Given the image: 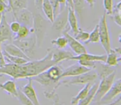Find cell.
<instances>
[{"instance_id": "8fae6325", "label": "cell", "mask_w": 121, "mask_h": 105, "mask_svg": "<svg viewBox=\"0 0 121 105\" xmlns=\"http://www.w3.org/2000/svg\"><path fill=\"white\" fill-rule=\"evenodd\" d=\"M62 34L66 37V38L67 39V45L70 46V48H71V49L73 51L74 53L78 55V54H81V53H83V52H86V48H85V46L83 45L81 42L76 40L73 36L69 34L67 29L63 31Z\"/></svg>"}, {"instance_id": "7402d4cb", "label": "cell", "mask_w": 121, "mask_h": 105, "mask_svg": "<svg viewBox=\"0 0 121 105\" xmlns=\"http://www.w3.org/2000/svg\"><path fill=\"white\" fill-rule=\"evenodd\" d=\"M91 83H86L84 88H83L76 95V96L72 97V98H71V104L76 105L78 103V102L84 99V98L86 97V95L88 94V92H89L90 88H91Z\"/></svg>"}, {"instance_id": "30bf717a", "label": "cell", "mask_w": 121, "mask_h": 105, "mask_svg": "<svg viewBox=\"0 0 121 105\" xmlns=\"http://www.w3.org/2000/svg\"><path fill=\"white\" fill-rule=\"evenodd\" d=\"M13 37V33L10 30L9 24L6 20L5 14H4L2 16L1 23H0V50H2L1 47H2L3 43L6 42V41L12 42Z\"/></svg>"}, {"instance_id": "4316f807", "label": "cell", "mask_w": 121, "mask_h": 105, "mask_svg": "<svg viewBox=\"0 0 121 105\" xmlns=\"http://www.w3.org/2000/svg\"><path fill=\"white\" fill-rule=\"evenodd\" d=\"M52 43L55 45L57 48H66V47L67 46V39L66 38L64 35L60 36L56 39L52 40Z\"/></svg>"}, {"instance_id": "ee69618b", "label": "cell", "mask_w": 121, "mask_h": 105, "mask_svg": "<svg viewBox=\"0 0 121 105\" xmlns=\"http://www.w3.org/2000/svg\"><path fill=\"white\" fill-rule=\"evenodd\" d=\"M2 53H3L2 50H0V56H1V55H2Z\"/></svg>"}, {"instance_id": "f1b7e54d", "label": "cell", "mask_w": 121, "mask_h": 105, "mask_svg": "<svg viewBox=\"0 0 121 105\" xmlns=\"http://www.w3.org/2000/svg\"><path fill=\"white\" fill-rule=\"evenodd\" d=\"M99 27L98 24H96L95 29L90 33L89 39H88L87 43H99Z\"/></svg>"}, {"instance_id": "1f68e13d", "label": "cell", "mask_w": 121, "mask_h": 105, "mask_svg": "<svg viewBox=\"0 0 121 105\" xmlns=\"http://www.w3.org/2000/svg\"><path fill=\"white\" fill-rule=\"evenodd\" d=\"M5 12H9V7L7 0H0V13L5 14Z\"/></svg>"}, {"instance_id": "74e56055", "label": "cell", "mask_w": 121, "mask_h": 105, "mask_svg": "<svg viewBox=\"0 0 121 105\" xmlns=\"http://www.w3.org/2000/svg\"><path fill=\"white\" fill-rule=\"evenodd\" d=\"M60 4V11L62 10L65 7H66V0H57Z\"/></svg>"}, {"instance_id": "d590c367", "label": "cell", "mask_w": 121, "mask_h": 105, "mask_svg": "<svg viewBox=\"0 0 121 105\" xmlns=\"http://www.w3.org/2000/svg\"><path fill=\"white\" fill-rule=\"evenodd\" d=\"M52 99V101H53V105H63L64 104V103H61V102H60V98H59V96L56 94V93H55V94L53 95Z\"/></svg>"}, {"instance_id": "8d00e7d4", "label": "cell", "mask_w": 121, "mask_h": 105, "mask_svg": "<svg viewBox=\"0 0 121 105\" xmlns=\"http://www.w3.org/2000/svg\"><path fill=\"white\" fill-rule=\"evenodd\" d=\"M43 0H35L34 1V4H35V7L37 8V10H42V4Z\"/></svg>"}, {"instance_id": "e0dca14e", "label": "cell", "mask_w": 121, "mask_h": 105, "mask_svg": "<svg viewBox=\"0 0 121 105\" xmlns=\"http://www.w3.org/2000/svg\"><path fill=\"white\" fill-rule=\"evenodd\" d=\"M93 70L96 73L97 77H99V78L101 79V78H104V77L110 74L111 73H113V72L116 69L114 68H112L111 66L107 65L105 63H102V62H95L94 68H93Z\"/></svg>"}, {"instance_id": "7bdbcfd3", "label": "cell", "mask_w": 121, "mask_h": 105, "mask_svg": "<svg viewBox=\"0 0 121 105\" xmlns=\"http://www.w3.org/2000/svg\"><path fill=\"white\" fill-rule=\"evenodd\" d=\"M3 14H1V13H0V23H1V19H2V16H3Z\"/></svg>"}, {"instance_id": "e575fe53", "label": "cell", "mask_w": 121, "mask_h": 105, "mask_svg": "<svg viewBox=\"0 0 121 105\" xmlns=\"http://www.w3.org/2000/svg\"><path fill=\"white\" fill-rule=\"evenodd\" d=\"M77 63H80L81 65H82V66H85V67H86V68H91V69H93L95 62H94V61H77Z\"/></svg>"}, {"instance_id": "d6a6232c", "label": "cell", "mask_w": 121, "mask_h": 105, "mask_svg": "<svg viewBox=\"0 0 121 105\" xmlns=\"http://www.w3.org/2000/svg\"><path fill=\"white\" fill-rule=\"evenodd\" d=\"M20 27H21V24L16 20L13 21V22L9 24V28H10V30L12 31L13 33H16L18 31V29H20Z\"/></svg>"}, {"instance_id": "8992f818", "label": "cell", "mask_w": 121, "mask_h": 105, "mask_svg": "<svg viewBox=\"0 0 121 105\" xmlns=\"http://www.w3.org/2000/svg\"><path fill=\"white\" fill-rule=\"evenodd\" d=\"M115 76H116V70H114L113 73H111L110 74H109L108 76L101 78L100 83L98 84L97 89H96L95 93V95H94L92 102H94V103H98V102L103 98V96L109 91L110 87L112 86L113 83L114 82Z\"/></svg>"}, {"instance_id": "f35d334b", "label": "cell", "mask_w": 121, "mask_h": 105, "mask_svg": "<svg viewBox=\"0 0 121 105\" xmlns=\"http://www.w3.org/2000/svg\"><path fill=\"white\" fill-rule=\"evenodd\" d=\"M120 100H121V98L119 96L118 99L116 101H113L112 103H107V104H104V105H120Z\"/></svg>"}, {"instance_id": "4dcf8cb0", "label": "cell", "mask_w": 121, "mask_h": 105, "mask_svg": "<svg viewBox=\"0 0 121 105\" xmlns=\"http://www.w3.org/2000/svg\"><path fill=\"white\" fill-rule=\"evenodd\" d=\"M103 4L105 13L108 15H111L113 13V9H114V4L113 0H103Z\"/></svg>"}, {"instance_id": "9a60e30c", "label": "cell", "mask_w": 121, "mask_h": 105, "mask_svg": "<svg viewBox=\"0 0 121 105\" xmlns=\"http://www.w3.org/2000/svg\"><path fill=\"white\" fill-rule=\"evenodd\" d=\"M73 53L71 51L66 50L65 48H55L52 50V59L55 64H58L60 62L64 60H69L73 56Z\"/></svg>"}, {"instance_id": "5bb4252c", "label": "cell", "mask_w": 121, "mask_h": 105, "mask_svg": "<svg viewBox=\"0 0 121 105\" xmlns=\"http://www.w3.org/2000/svg\"><path fill=\"white\" fill-rule=\"evenodd\" d=\"M69 60H76V61H94V62L105 63L106 54L97 55V54H92V53H88L87 52H83V53H81V54L76 55V56L73 55Z\"/></svg>"}, {"instance_id": "f546056e", "label": "cell", "mask_w": 121, "mask_h": 105, "mask_svg": "<svg viewBox=\"0 0 121 105\" xmlns=\"http://www.w3.org/2000/svg\"><path fill=\"white\" fill-rule=\"evenodd\" d=\"M17 98L18 101L20 102V103L22 105H34L33 103L30 101V99H29L19 88L17 89V98Z\"/></svg>"}, {"instance_id": "52a82bcc", "label": "cell", "mask_w": 121, "mask_h": 105, "mask_svg": "<svg viewBox=\"0 0 121 105\" xmlns=\"http://www.w3.org/2000/svg\"><path fill=\"white\" fill-rule=\"evenodd\" d=\"M52 27L55 30L61 33L67 29V28L69 27L68 25V8L66 5L54 18V20L52 22Z\"/></svg>"}, {"instance_id": "60d3db41", "label": "cell", "mask_w": 121, "mask_h": 105, "mask_svg": "<svg viewBox=\"0 0 121 105\" xmlns=\"http://www.w3.org/2000/svg\"><path fill=\"white\" fill-rule=\"evenodd\" d=\"M85 3H86L91 8H93L95 3V0H85Z\"/></svg>"}, {"instance_id": "d6986e66", "label": "cell", "mask_w": 121, "mask_h": 105, "mask_svg": "<svg viewBox=\"0 0 121 105\" xmlns=\"http://www.w3.org/2000/svg\"><path fill=\"white\" fill-rule=\"evenodd\" d=\"M67 8H68V25H69L70 29L73 33V34H76L78 31H79L77 16H76L75 10L72 8H70L68 6Z\"/></svg>"}, {"instance_id": "277c9868", "label": "cell", "mask_w": 121, "mask_h": 105, "mask_svg": "<svg viewBox=\"0 0 121 105\" xmlns=\"http://www.w3.org/2000/svg\"><path fill=\"white\" fill-rule=\"evenodd\" d=\"M99 27V43H101L102 47L104 48L106 54L110 51V39H109V29L107 24V14L105 12L101 16L100 19L98 24Z\"/></svg>"}, {"instance_id": "7a4b0ae2", "label": "cell", "mask_w": 121, "mask_h": 105, "mask_svg": "<svg viewBox=\"0 0 121 105\" xmlns=\"http://www.w3.org/2000/svg\"><path fill=\"white\" fill-rule=\"evenodd\" d=\"M97 74L93 69L90 70L82 74L76 75V76L65 77L59 80V87L61 85L65 86H71V85H79V84H86L88 83H92L97 78Z\"/></svg>"}, {"instance_id": "5b68a950", "label": "cell", "mask_w": 121, "mask_h": 105, "mask_svg": "<svg viewBox=\"0 0 121 105\" xmlns=\"http://www.w3.org/2000/svg\"><path fill=\"white\" fill-rule=\"evenodd\" d=\"M12 42L16 46H17L30 59L33 58L35 55V47H37L36 38L33 33H31L28 37L25 38L13 40Z\"/></svg>"}, {"instance_id": "83f0119b", "label": "cell", "mask_w": 121, "mask_h": 105, "mask_svg": "<svg viewBox=\"0 0 121 105\" xmlns=\"http://www.w3.org/2000/svg\"><path fill=\"white\" fill-rule=\"evenodd\" d=\"M89 36H90V33L86 32V31L82 30V29H79V31L77 32V33L75 34V38L79 42H82L85 43H87L88 39H89Z\"/></svg>"}, {"instance_id": "484cf974", "label": "cell", "mask_w": 121, "mask_h": 105, "mask_svg": "<svg viewBox=\"0 0 121 105\" xmlns=\"http://www.w3.org/2000/svg\"><path fill=\"white\" fill-rule=\"evenodd\" d=\"M72 2L76 14L78 16H81V13H82V11L84 10L85 7H86L85 0H72Z\"/></svg>"}, {"instance_id": "f6af8a7d", "label": "cell", "mask_w": 121, "mask_h": 105, "mask_svg": "<svg viewBox=\"0 0 121 105\" xmlns=\"http://www.w3.org/2000/svg\"><path fill=\"white\" fill-rule=\"evenodd\" d=\"M7 1H8V2H9V0H7Z\"/></svg>"}, {"instance_id": "ab89813d", "label": "cell", "mask_w": 121, "mask_h": 105, "mask_svg": "<svg viewBox=\"0 0 121 105\" xmlns=\"http://www.w3.org/2000/svg\"><path fill=\"white\" fill-rule=\"evenodd\" d=\"M6 61H5V58H4V54L2 53V55L0 56V67H2V66H4V65L6 64Z\"/></svg>"}, {"instance_id": "b9f144b4", "label": "cell", "mask_w": 121, "mask_h": 105, "mask_svg": "<svg viewBox=\"0 0 121 105\" xmlns=\"http://www.w3.org/2000/svg\"><path fill=\"white\" fill-rule=\"evenodd\" d=\"M66 5H67L68 7H70V8H72V9H74L72 0H66Z\"/></svg>"}, {"instance_id": "d4e9b609", "label": "cell", "mask_w": 121, "mask_h": 105, "mask_svg": "<svg viewBox=\"0 0 121 105\" xmlns=\"http://www.w3.org/2000/svg\"><path fill=\"white\" fill-rule=\"evenodd\" d=\"M28 0H16L11 6V13L21 10L22 9H27Z\"/></svg>"}, {"instance_id": "4fadbf2b", "label": "cell", "mask_w": 121, "mask_h": 105, "mask_svg": "<svg viewBox=\"0 0 121 105\" xmlns=\"http://www.w3.org/2000/svg\"><path fill=\"white\" fill-rule=\"evenodd\" d=\"M90 70H91V68L82 66L80 63H75V64L71 65V66L67 67L65 70H63L62 73L60 76V79L62 78H65V77H71L82 74V73H85L86 72H89Z\"/></svg>"}, {"instance_id": "cb8c5ba5", "label": "cell", "mask_w": 121, "mask_h": 105, "mask_svg": "<svg viewBox=\"0 0 121 105\" xmlns=\"http://www.w3.org/2000/svg\"><path fill=\"white\" fill-rule=\"evenodd\" d=\"M32 33L30 30V28L25 25H21L20 29H18L17 33H15V36L13 37V40H17V39H22L27 38Z\"/></svg>"}, {"instance_id": "7c38bea8", "label": "cell", "mask_w": 121, "mask_h": 105, "mask_svg": "<svg viewBox=\"0 0 121 105\" xmlns=\"http://www.w3.org/2000/svg\"><path fill=\"white\" fill-rule=\"evenodd\" d=\"M27 79H28V82H27L24 86L21 87L19 89L30 99V101L32 102L34 105H41L40 102H39L38 98H37L35 89H34L33 86H32L33 80H32V78H27Z\"/></svg>"}, {"instance_id": "836d02e7", "label": "cell", "mask_w": 121, "mask_h": 105, "mask_svg": "<svg viewBox=\"0 0 121 105\" xmlns=\"http://www.w3.org/2000/svg\"><path fill=\"white\" fill-rule=\"evenodd\" d=\"M121 12H113L111 15H113V20L114 22L117 24L119 27H121V16H120Z\"/></svg>"}, {"instance_id": "603a6c76", "label": "cell", "mask_w": 121, "mask_h": 105, "mask_svg": "<svg viewBox=\"0 0 121 105\" xmlns=\"http://www.w3.org/2000/svg\"><path fill=\"white\" fill-rule=\"evenodd\" d=\"M3 54L4 56V58H5L6 63H14V64H23V63H26L27 62H28L29 60L25 59V58H20V57H16V56H13V55H10L9 53H7L6 52L3 51Z\"/></svg>"}, {"instance_id": "44dd1931", "label": "cell", "mask_w": 121, "mask_h": 105, "mask_svg": "<svg viewBox=\"0 0 121 105\" xmlns=\"http://www.w3.org/2000/svg\"><path fill=\"white\" fill-rule=\"evenodd\" d=\"M42 9L43 11L44 14H45L47 19L52 24L54 20V9L53 6L51 4V2L49 0H43L42 4Z\"/></svg>"}, {"instance_id": "ac0fdd59", "label": "cell", "mask_w": 121, "mask_h": 105, "mask_svg": "<svg viewBox=\"0 0 121 105\" xmlns=\"http://www.w3.org/2000/svg\"><path fill=\"white\" fill-rule=\"evenodd\" d=\"M4 52H6L7 53L10 55H13V56H16V57H20V58H25V59H27L30 61V58L27 56V55L19 48L17 46H16L14 43H7L4 45Z\"/></svg>"}, {"instance_id": "9c48e42d", "label": "cell", "mask_w": 121, "mask_h": 105, "mask_svg": "<svg viewBox=\"0 0 121 105\" xmlns=\"http://www.w3.org/2000/svg\"><path fill=\"white\" fill-rule=\"evenodd\" d=\"M13 17L16 21L20 23L21 25L27 26L28 28H32L33 25V14L27 9H22L21 10L12 13Z\"/></svg>"}, {"instance_id": "6da1fadb", "label": "cell", "mask_w": 121, "mask_h": 105, "mask_svg": "<svg viewBox=\"0 0 121 105\" xmlns=\"http://www.w3.org/2000/svg\"><path fill=\"white\" fill-rule=\"evenodd\" d=\"M52 49L49 48L47 54L41 59L35 61H28L23 64H14L7 63L4 66L0 67V77L4 75L12 77L14 79L19 78H28L37 76L39 73L47 70L51 66L54 65L52 59Z\"/></svg>"}, {"instance_id": "2e32d148", "label": "cell", "mask_w": 121, "mask_h": 105, "mask_svg": "<svg viewBox=\"0 0 121 105\" xmlns=\"http://www.w3.org/2000/svg\"><path fill=\"white\" fill-rule=\"evenodd\" d=\"M121 60V48H111L110 51L106 54L105 63L109 66L116 67Z\"/></svg>"}, {"instance_id": "3957f363", "label": "cell", "mask_w": 121, "mask_h": 105, "mask_svg": "<svg viewBox=\"0 0 121 105\" xmlns=\"http://www.w3.org/2000/svg\"><path fill=\"white\" fill-rule=\"evenodd\" d=\"M47 21L40 14H33V25H32V33L36 38V45L40 48L42 45L44 38L46 35V31L47 27Z\"/></svg>"}, {"instance_id": "ffe728a7", "label": "cell", "mask_w": 121, "mask_h": 105, "mask_svg": "<svg viewBox=\"0 0 121 105\" xmlns=\"http://www.w3.org/2000/svg\"><path fill=\"white\" fill-rule=\"evenodd\" d=\"M0 88L13 98H17V88L16 86V83L13 80H8L5 83H0Z\"/></svg>"}, {"instance_id": "ba28073f", "label": "cell", "mask_w": 121, "mask_h": 105, "mask_svg": "<svg viewBox=\"0 0 121 105\" xmlns=\"http://www.w3.org/2000/svg\"><path fill=\"white\" fill-rule=\"evenodd\" d=\"M121 93V79L119 78L114 82L112 86L109 89V91L103 96V98L98 102L99 105H104L107 104V103H112L113 100L116 98V97L119 96Z\"/></svg>"}]
</instances>
